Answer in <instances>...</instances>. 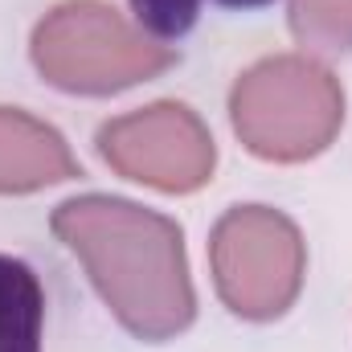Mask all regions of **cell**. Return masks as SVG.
Listing matches in <instances>:
<instances>
[{"mask_svg":"<svg viewBox=\"0 0 352 352\" xmlns=\"http://www.w3.org/2000/svg\"><path fill=\"white\" fill-rule=\"evenodd\" d=\"M98 152L119 176L160 192H192L217 164L209 127L184 102H152L111 119L98 131Z\"/></svg>","mask_w":352,"mask_h":352,"instance_id":"obj_5","label":"cell"},{"mask_svg":"<svg viewBox=\"0 0 352 352\" xmlns=\"http://www.w3.org/2000/svg\"><path fill=\"white\" fill-rule=\"evenodd\" d=\"M54 234L87 266L102 303L131 336L168 340L192 324L197 295L184 234L173 217L123 197L90 192L54 209Z\"/></svg>","mask_w":352,"mask_h":352,"instance_id":"obj_1","label":"cell"},{"mask_svg":"<svg viewBox=\"0 0 352 352\" xmlns=\"http://www.w3.org/2000/svg\"><path fill=\"white\" fill-rule=\"evenodd\" d=\"M230 119L254 156L278 164L311 160L344 123V90L311 58H266L234 82Z\"/></svg>","mask_w":352,"mask_h":352,"instance_id":"obj_2","label":"cell"},{"mask_svg":"<svg viewBox=\"0 0 352 352\" xmlns=\"http://www.w3.org/2000/svg\"><path fill=\"white\" fill-rule=\"evenodd\" d=\"M209 263L221 303L242 320L283 316L307 270V250L295 221L270 205H238L213 226Z\"/></svg>","mask_w":352,"mask_h":352,"instance_id":"obj_4","label":"cell"},{"mask_svg":"<svg viewBox=\"0 0 352 352\" xmlns=\"http://www.w3.org/2000/svg\"><path fill=\"white\" fill-rule=\"evenodd\" d=\"M78 176L70 144L41 119L0 107V192H33Z\"/></svg>","mask_w":352,"mask_h":352,"instance_id":"obj_6","label":"cell"},{"mask_svg":"<svg viewBox=\"0 0 352 352\" xmlns=\"http://www.w3.org/2000/svg\"><path fill=\"white\" fill-rule=\"evenodd\" d=\"M45 291L33 266L0 254V352H41Z\"/></svg>","mask_w":352,"mask_h":352,"instance_id":"obj_7","label":"cell"},{"mask_svg":"<svg viewBox=\"0 0 352 352\" xmlns=\"http://www.w3.org/2000/svg\"><path fill=\"white\" fill-rule=\"evenodd\" d=\"M287 16L299 45L328 58L352 54V0H291Z\"/></svg>","mask_w":352,"mask_h":352,"instance_id":"obj_8","label":"cell"},{"mask_svg":"<svg viewBox=\"0 0 352 352\" xmlns=\"http://www.w3.org/2000/svg\"><path fill=\"white\" fill-rule=\"evenodd\" d=\"M201 4H221V8H263V4H270V0H131L140 29H148L156 41H176V37H184V33L197 25Z\"/></svg>","mask_w":352,"mask_h":352,"instance_id":"obj_9","label":"cell"},{"mask_svg":"<svg viewBox=\"0 0 352 352\" xmlns=\"http://www.w3.org/2000/svg\"><path fill=\"white\" fill-rule=\"evenodd\" d=\"M173 62V45H160L102 0L58 4L33 33L37 74L70 94H115L156 78Z\"/></svg>","mask_w":352,"mask_h":352,"instance_id":"obj_3","label":"cell"}]
</instances>
